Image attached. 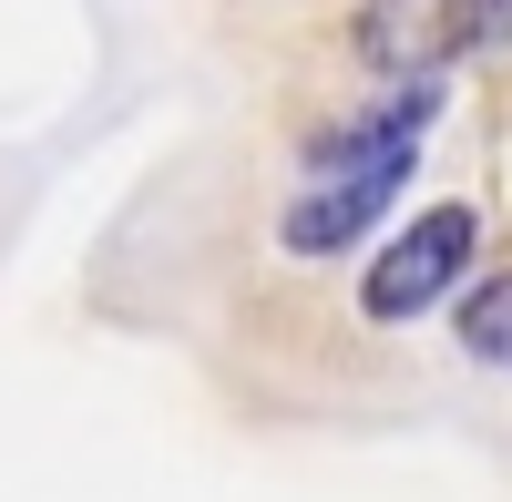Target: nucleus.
<instances>
[{
  "label": "nucleus",
  "instance_id": "nucleus-2",
  "mask_svg": "<svg viewBox=\"0 0 512 502\" xmlns=\"http://www.w3.org/2000/svg\"><path fill=\"white\" fill-rule=\"evenodd\" d=\"M410 164H420V154H400V164H359V175H318V185L277 216V246H287V257H338V246H359V236L400 205Z\"/></svg>",
  "mask_w": 512,
  "mask_h": 502
},
{
  "label": "nucleus",
  "instance_id": "nucleus-1",
  "mask_svg": "<svg viewBox=\"0 0 512 502\" xmlns=\"http://www.w3.org/2000/svg\"><path fill=\"white\" fill-rule=\"evenodd\" d=\"M472 246H482V216H472V205H431V216H410V226L369 257L359 308H369L379 328H400V318H420V308H441L451 287L472 277Z\"/></svg>",
  "mask_w": 512,
  "mask_h": 502
},
{
  "label": "nucleus",
  "instance_id": "nucleus-3",
  "mask_svg": "<svg viewBox=\"0 0 512 502\" xmlns=\"http://www.w3.org/2000/svg\"><path fill=\"white\" fill-rule=\"evenodd\" d=\"M451 328H461V349H472L482 369H502V380H512V267H492V277L461 287Z\"/></svg>",
  "mask_w": 512,
  "mask_h": 502
}]
</instances>
